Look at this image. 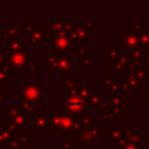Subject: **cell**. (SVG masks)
Listing matches in <instances>:
<instances>
[{
    "label": "cell",
    "instance_id": "22",
    "mask_svg": "<svg viewBox=\"0 0 149 149\" xmlns=\"http://www.w3.org/2000/svg\"><path fill=\"white\" fill-rule=\"evenodd\" d=\"M123 128H116V127H111L109 129V140L113 141L114 143L118 142L119 140L123 139Z\"/></svg>",
    "mask_w": 149,
    "mask_h": 149
},
{
    "label": "cell",
    "instance_id": "11",
    "mask_svg": "<svg viewBox=\"0 0 149 149\" xmlns=\"http://www.w3.org/2000/svg\"><path fill=\"white\" fill-rule=\"evenodd\" d=\"M120 45L126 48L127 50H132L136 47H139V38H137V34L134 31H127L121 37H120Z\"/></svg>",
    "mask_w": 149,
    "mask_h": 149
},
{
    "label": "cell",
    "instance_id": "40",
    "mask_svg": "<svg viewBox=\"0 0 149 149\" xmlns=\"http://www.w3.org/2000/svg\"><path fill=\"white\" fill-rule=\"evenodd\" d=\"M147 143H148L147 144V149H149V139H147Z\"/></svg>",
    "mask_w": 149,
    "mask_h": 149
},
{
    "label": "cell",
    "instance_id": "23",
    "mask_svg": "<svg viewBox=\"0 0 149 149\" xmlns=\"http://www.w3.org/2000/svg\"><path fill=\"white\" fill-rule=\"evenodd\" d=\"M137 38H139V45L144 48L146 50H149V31L143 30V31L139 33Z\"/></svg>",
    "mask_w": 149,
    "mask_h": 149
},
{
    "label": "cell",
    "instance_id": "9",
    "mask_svg": "<svg viewBox=\"0 0 149 149\" xmlns=\"http://www.w3.org/2000/svg\"><path fill=\"white\" fill-rule=\"evenodd\" d=\"M58 72H62V74H66L68 72L71 71L73 66H77V63H72L71 54L65 52V54H58Z\"/></svg>",
    "mask_w": 149,
    "mask_h": 149
},
{
    "label": "cell",
    "instance_id": "26",
    "mask_svg": "<svg viewBox=\"0 0 149 149\" xmlns=\"http://www.w3.org/2000/svg\"><path fill=\"white\" fill-rule=\"evenodd\" d=\"M13 137V135L2 126H0V147H5V144Z\"/></svg>",
    "mask_w": 149,
    "mask_h": 149
},
{
    "label": "cell",
    "instance_id": "13",
    "mask_svg": "<svg viewBox=\"0 0 149 149\" xmlns=\"http://www.w3.org/2000/svg\"><path fill=\"white\" fill-rule=\"evenodd\" d=\"M129 62V56L127 54V51L125 52H120V55L115 58L114 62H112L111 64V69L113 68V70L115 72H122V71H126V68H127V64Z\"/></svg>",
    "mask_w": 149,
    "mask_h": 149
},
{
    "label": "cell",
    "instance_id": "8",
    "mask_svg": "<svg viewBox=\"0 0 149 149\" xmlns=\"http://www.w3.org/2000/svg\"><path fill=\"white\" fill-rule=\"evenodd\" d=\"M45 38H47V34H45L44 26H37L36 24L35 29L29 35L27 41L34 47H43V45H45Z\"/></svg>",
    "mask_w": 149,
    "mask_h": 149
},
{
    "label": "cell",
    "instance_id": "17",
    "mask_svg": "<svg viewBox=\"0 0 149 149\" xmlns=\"http://www.w3.org/2000/svg\"><path fill=\"white\" fill-rule=\"evenodd\" d=\"M58 54L49 51L45 55V65L50 69L51 72H58Z\"/></svg>",
    "mask_w": 149,
    "mask_h": 149
},
{
    "label": "cell",
    "instance_id": "16",
    "mask_svg": "<svg viewBox=\"0 0 149 149\" xmlns=\"http://www.w3.org/2000/svg\"><path fill=\"white\" fill-rule=\"evenodd\" d=\"M2 127L6 128L13 136H20V135H24V134L29 133V132L24 130L23 127H21V126H19V125L14 123V122L10 121V120H3V121H2Z\"/></svg>",
    "mask_w": 149,
    "mask_h": 149
},
{
    "label": "cell",
    "instance_id": "15",
    "mask_svg": "<svg viewBox=\"0 0 149 149\" xmlns=\"http://www.w3.org/2000/svg\"><path fill=\"white\" fill-rule=\"evenodd\" d=\"M102 100H104V95H101L98 90H93L91 95L86 99V108L87 109H98L100 107V104Z\"/></svg>",
    "mask_w": 149,
    "mask_h": 149
},
{
    "label": "cell",
    "instance_id": "36",
    "mask_svg": "<svg viewBox=\"0 0 149 149\" xmlns=\"http://www.w3.org/2000/svg\"><path fill=\"white\" fill-rule=\"evenodd\" d=\"M35 148V142H31V141H27L23 146L22 149H34Z\"/></svg>",
    "mask_w": 149,
    "mask_h": 149
},
{
    "label": "cell",
    "instance_id": "41",
    "mask_svg": "<svg viewBox=\"0 0 149 149\" xmlns=\"http://www.w3.org/2000/svg\"><path fill=\"white\" fill-rule=\"evenodd\" d=\"M0 68H1V65H0Z\"/></svg>",
    "mask_w": 149,
    "mask_h": 149
},
{
    "label": "cell",
    "instance_id": "5",
    "mask_svg": "<svg viewBox=\"0 0 149 149\" xmlns=\"http://www.w3.org/2000/svg\"><path fill=\"white\" fill-rule=\"evenodd\" d=\"M62 106L65 112L73 115L74 114L80 115L86 108V101L80 95L73 94V95H68L64 100H62Z\"/></svg>",
    "mask_w": 149,
    "mask_h": 149
},
{
    "label": "cell",
    "instance_id": "3",
    "mask_svg": "<svg viewBox=\"0 0 149 149\" xmlns=\"http://www.w3.org/2000/svg\"><path fill=\"white\" fill-rule=\"evenodd\" d=\"M8 56V64L14 73H27L29 72V54L24 50H20Z\"/></svg>",
    "mask_w": 149,
    "mask_h": 149
},
{
    "label": "cell",
    "instance_id": "2",
    "mask_svg": "<svg viewBox=\"0 0 149 149\" xmlns=\"http://www.w3.org/2000/svg\"><path fill=\"white\" fill-rule=\"evenodd\" d=\"M104 135V128L99 126H91L83 128L78 135V147H98V139Z\"/></svg>",
    "mask_w": 149,
    "mask_h": 149
},
{
    "label": "cell",
    "instance_id": "29",
    "mask_svg": "<svg viewBox=\"0 0 149 149\" xmlns=\"http://www.w3.org/2000/svg\"><path fill=\"white\" fill-rule=\"evenodd\" d=\"M77 47H78L77 59H78V62H83V61L88 56V54H87V48H86L84 44H79V45H77Z\"/></svg>",
    "mask_w": 149,
    "mask_h": 149
},
{
    "label": "cell",
    "instance_id": "18",
    "mask_svg": "<svg viewBox=\"0 0 149 149\" xmlns=\"http://www.w3.org/2000/svg\"><path fill=\"white\" fill-rule=\"evenodd\" d=\"M12 77H14V72L12 71L9 64H6L2 68H0V85L8 84Z\"/></svg>",
    "mask_w": 149,
    "mask_h": 149
},
{
    "label": "cell",
    "instance_id": "25",
    "mask_svg": "<svg viewBox=\"0 0 149 149\" xmlns=\"http://www.w3.org/2000/svg\"><path fill=\"white\" fill-rule=\"evenodd\" d=\"M126 81L129 84V86H130L134 91H136L137 88H141L142 83H141L140 79L135 76V73H128V76H127V78H126Z\"/></svg>",
    "mask_w": 149,
    "mask_h": 149
},
{
    "label": "cell",
    "instance_id": "30",
    "mask_svg": "<svg viewBox=\"0 0 149 149\" xmlns=\"http://www.w3.org/2000/svg\"><path fill=\"white\" fill-rule=\"evenodd\" d=\"M120 149H141V142L139 141H126Z\"/></svg>",
    "mask_w": 149,
    "mask_h": 149
},
{
    "label": "cell",
    "instance_id": "1",
    "mask_svg": "<svg viewBox=\"0 0 149 149\" xmlns=\"http://www.w3.org/2000/svg\"><path fill=\"white\" fill-rule=\"evenodd\" d=\"M19 92L22 99L36 105L45 99L47 92L45 90L35 83H21L19 85Z\"/></svg>",
    "mask_w": 149,
    "mask_h": 149
},
{
    "label": "cell",
    "instance_id": "38",
    "mask_svg": "<svg viewBox=\"0 0 149 149\" xmlns=\"http://www.w3.org/2000/svg\"><path fill=\"white\" fill-rule=\"evenodd\" d=\"M6 115V113H5V109H3V106L0 104V121L2 122L5 119H3V116Z\"/></svg>",
    "mask_w": 149,
    "mask_h": 149
},
{
    "label": "cell",
    "instance_id": "24",
    "mask_svg": "<svg viewBox=\"0 0 149 149\" xmlns=\"http://www.w3.org/2000/svg\"><path fill=\"white\" fill-rule=\"evenodd\" d=\"M36 27V22L34 20H26L23 22V37L27 40L29 35L33 33V30Z\"/></svg>",
    "mask_w": 149,
    "mask_h": 149
},
{
    "label": "cell",
    "instance_id": "32",
    "mask_svg": "<svg viewBox=\"0 0 149 149\" xmlns=\"http://www.w3.org/2000/svg\"><path fill=\"white\" fill-rule=\"evenodd\" d=\"M99 81H100V83H102L105 86H108V87H109V86L112 85V83L114 81V78H113V74H112V72L105 73L104 78H101Z\"/></svg>",
    "mask_w": 149,
    "mask_h": 149
},
{
    "label": "cell",
    "instance_id": "12",
    "mask_svg": "<svg viewBox=\"0 0 149 149\" xmlns=\"http://www.w3.org/2000/svg\"><path fill=\"white\" fill-rule=\"evenodd\" d=\"M69 35H70V38L72 40L73 44L79 45V44H83L81 42H84L90 34L83 26H77V27L72 28V30L69 33Z\"/></svg>",
    "mask_w": 149,
    "mask_h": 149
},
{
    "label": "cell",
    "instance_id": "37",
    "mask_svg": "<svg viewBox=\"0 0 149 149\" xmlns=\"http://www.w3.org/2000/svg\"><path fill=\"white\" fill-rule=\"evenodd\" d=\"M62 148H63V149H72V146H71L70 140H68V141L63 142V143H62Z\"/></svg>",
    "mask_w": 149,
    "mask_h": 149
},
{
    "label": "cell",
    "instance_id": "28",
    "mask_svg": "<svg viewBox=\"0 0 149 149\" xmlns=\"http://www.w3.org/2000/svg\"><path fill=\"white\" fill-rule=\"evenodd\" d=\"M78 122L81 125L83 128H86V127H91L93 125V119L88 115H78L77 118Z\"/></svg>",
    "mask_w": 149,
    "mask_h": 149
},
{
    "label": "cell",
    "instance_id": "39",
    "mask_svg": "<svg viewBox=\"0 0 149 149\" xmlns=\"http://www.w3.org/2000/svg\"><path fill=\"white\" fill-rule=\"evenodd\" d=\"M147 104L149 105V88L147 90Z\"/></svg>",
    "mask_w": 149,
    "mask_h": 149
},
{
    "label": "cell",
    "instance_id": "35",
    "mask_svg": "<svg viewBox=\"0 0 149 149\" xmlns=\"http://www.w3.org/2000/svg\"><path fill=\"white\" fill-rule=\"evenodd\" d=\"M83 66H85V68H93V61H92V58L90 56H87L83 61Z\"/></svg>",
    "mask_w": 149,
    "mask_h": 149
},
{
    "label": "cell",
    "instance_id": "7",
    "mask_svg": "<svg viewBox=\"0 0 149 149\" xmlns=\"http://www.w3.org/2000/svg\"><path fill=\"white\" fill-rule=\"evenodd\" d=\"M5 113L14 123L23 128H26L27 126L29 127V115H27L19 106H9L7 109H5Z\"/></svg>",
    "mask_w": 149,
    "mask_h": 149
},
{
    "label": "cell",
    "instance_id": "31",
    "mask_svg": "<svg viewBox=\"0 0 149 149\" xmlns=\"http://www.w3.org/2000/svg\"><path fill=\"white\" fill-rule=\"evenodd\" d=\"M130 27H132V31H134L136 34L146 30V26H143L141 22H137V21H132L130 22Z\"/></svg>",
    "mask_w": 149,
    "mask_h": 149
},
{
    "label": "cell",
    "instance_id": "21",
    "mask_svg": "<svg viewBox=\"0 0 149 149\" xmlns=\"http://www.w3.org/2000/svg\"><path fill=\"white\" fill-rule=\"evenodd\" d=\"M19 107H20L27 115H31V114H34V113L36 112L35 105L31 104V102H29V101H27V100H24V99H22V98H20V100H19Z\"/></svg>",
    "mask_w": 149,
    "mask_h": 149
},
{
    "label": "cell",
    "instance_id": "19",
    "mask_svg": "<svg viewBox=\"0 0 149 149\" xmlns=\"http://www.w3.org/2000/svg\"><path fill=\"white\" fill-rule=\"evenodd\" d=\"M94 87L92 84H79L78 85V95H80L83 99H87L91 93L93 92Z\"/></svg>",
    "mask_w": 149,
    "mask_h": 149
},
{
    "label": "cell",
    "instance_id": "4",
    "mask_svg": "<svg viewBox=\"0 0 149 149\" xmlns=\"http://www.w3.org/2000/svg\"><path fill=\"white\" fill-rule=\"evenodd\" d=\"M29 129L33 132L51 130V115H47L45 111H36L29 115Z\"/></svg>",
    "mask_w": 149,
    "mask_h": 149
},
{
    "label": "cell",
    "instance_id": "10",
    "mask_svg": "<svg viewBox=\"0 0 149 149\" xmlns=\"http://www.w3.org/2000/svg\"><path fill=\"white\" fill-rule=\"evenodd\" d=\"M26 41H27V40H26L23 36H20V37H17V38L9 40V41H3V43H2L3 51L9 55V54H13V52L23 50V48H24V42H26Z\"/></svg>",
    "mask_w": 149,
    "mask_h": 149
},
{
    "label": "cell",
    "instance_id": "14",
    "mask_svg": "<svg viewBox=\"0 0 149 149\" xmlns=\"http://www.w3.org/2000/svg\"><path fill=\"white\" fill-rule=\"evenodd\" d=\"M1 31L3 41H9L20 37V27L17 24H5Z\"/></svg>",
    "mask_w": 149,
    "mask_h": 149
},
{
    "label": "cell",
    "instance_id": "20",
    "mask_svg": "<svg viewBox=\"0 0 149 149\" xmlns=\"http://www.w3.org/2000/svg\"><path fill=\"white\" fill-rule=\"evenodd\" d=\"M120 48L115 47V48H109V47H105V61L106 62H114L115 58L120 55Z\"/></svg>",
    "mask_w": 149,
    "mask_h": 149
},
{
    "label": "cell",
    "instance_id": "33",
    "mask_svg": "<svg viewBox=\"0 0 149 149\" xmlns=\"http://www.w3.org/2000/svg\"><path fill=\"white\" fill-rule=\"evenodd\" d=\"M29 72H35V73H38L40 72V63L36 62V63H33L29 65Z\"/></svg>",
    "mask_w": 149,
    "mask_h": 149
},
{
    "label": "cell",
    "instance_id": "6",
    "mask_svg": "<svg viewBox=\"0 0 149 149\" xmlns=\"http://www.w3.org/2000/svg\"><path fill=\"white\" fill-rule=\"evenodd\" d=\"M72 45H73V42L70 38L69 33H59L57 35H54L52 37L51 51L56 54H65L70 51Z\"/></svg>",
    "mask_w": 149,
    "mask_h": 149
},
{
    "label": "cell",
    "instance_id": "27",
    "mask_svg": "<svg viewBox=\"0 0 149 149\" xmlns=\"http://www.w3.org/2000/svg\"><path fill=\"white\" fill-rule=\"evenodd\" d=\"M101 115V120H104L105 125H108V122L111 120H119V116L115 115L112 111H107V112H100Z\"/></svg>",
    "mask_w": 149,
    "mask_h": 149
},
{
    "label": "cell",
    "instance_id": "34",
    "mask_svg": "<svg viewBox=\"0 0 149 149\" xmlns=\"http://www.w3.org/2000/svg\"><path fill=\"white\" fill-rule=\"evenodd\" d=\"M2 86H3V85H0V104H1V105L3 104V101H6V100L9 98V94L3 93V91H2Z\"/></svg>",
    "mask_w": 149,
    "mask_h": 149
}]
</instances>
